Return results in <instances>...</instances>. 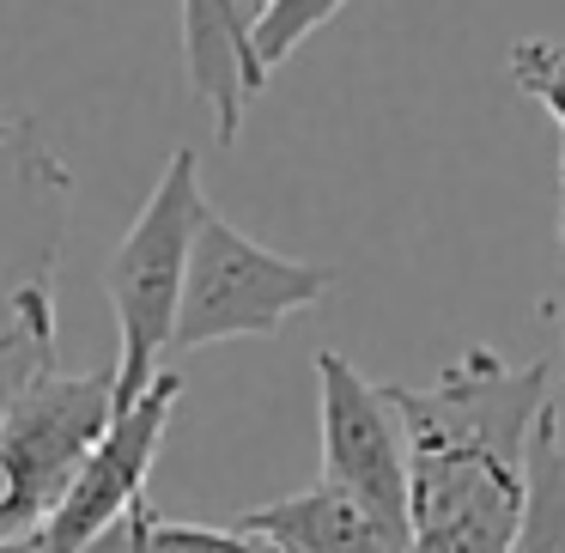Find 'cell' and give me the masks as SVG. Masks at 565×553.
<instances>
[{"mask_svg":"<svg viewBox=\"0 0 565 553\" xmlns=\"http://www.w3.org/2000/svg\"><path fill=\"white\" fill-rule=\"evenodd\" d=\"M547 383L541 359L504 365L492 347H468L431 383H377L407 450V553L511 547Z\"/></svg>","mask_w":565,"mask_h":553,"instance_id":"cell-1","label":"cell"},{"mask_svg":"<svg viewBox=\"0 0 565 553\" xmlns=\"http://www.w3.org/2000/svg\"><path fill=\"white\" fill-rule=\"evenodd\" d=\"M201 220H207L201 159L195 147H177L171 164L159 171V183H152L147 208L135 213L128 237L116 244L110 268H104V293H110V317H116L110 414H128L164 371L159 359L171 353V322H177L189 244H195Z\"/></svg>","mask_w":565,"mask_h":553,"instance_id":"cell-2","label":"cell"},{"mask_svg":"<svg viewBox=\"0 0 565 553\" xmlns=\"http://www.w3.org/2000/svg\"><path fill=\"white\" fill-rule=\"evenodd\" d=\"M67 164L25 116H0V395L38 353H55V262Z\"/></svg>","mask_w":565,"mask_h":553,"instance_id":"cell-3","label":"cell"},{"mask_svg":"<svg viewBox=\"0 0 565 553\" xmlns=\"http://www.w3.org/2000/svg\"><path fill=\"white\" fill-rule=\"evenodd\" d=\"M110 365L62 371V353H38L0 395V541H25L74 468L110 426Z\"/></svg>","mask_w":565,"mask_h":553,"instance_id":"cell-4","label":"cell"},{"mask_svg":"<svg viewBox=\"0 0 565 553\" xmlns=\"http://www.w3.org/2000/svg\"><path fill=\"white\" fill-rule=\"evenodd\" d=\"M329 286H334L329 268L280 256V249L244 237L225 213L207 208V220L195 225V244H189L171 353H195V347H213V341H244V334H280V322L322 305Z\"/></svg>","mask_w":565,"mask_h":553,"instance_id":"cell-5","label":"cell"},{"mask_svg":"<svg viewBox=\"0 0 565 553\" xmlns=\"http://www.w3.org/2000/svg\"><path fill=\"white\" fill-rule=\"evenodd\" d=\"M177 395H183V377H177V371H159L152 390L140 395L128 414H116L110 426H104V438L92 444V456L74 468V480H67V492L55 499V511L25 535V553H92L104 535H116V529L128 523V511L147 499V475L164 450Z\"/></svg>","mask_w":565,"mask_h":553,"instance_id":"cell-6","label":"cell"},{"mask_svg":"<svg viewBox=\"0 0 565 553\" xmlns=\"http://www.w3.org/2000/svg\"><path fill=\"white\" fill-rule=\"evenodd\" d=\"M317 395H322V480L341 487L407 553V450L383 390L347 353L322 347Z\"/></svg>","mask_w":565,"mask_h":553,"instance_id":"cell-7","label":"cell"},{"mask_svg":"<svg viewBox=\"0 0 565 553\" xmlns=\"http://www.w3.org/2000/svg\"><path fill=\"white\" fill-rule=\"evenodd\" d=\"M262 0H183V67H189V92L207 110L213 140L232 147L244 135L249 104L268 86V67L249 50Z\"/></svg>","mask_w":565,"mask_h":553,"instance_id":"cell-8","label":"cell"},{"mask_svg":"<svg viewBox=\"0 0 565 553\" xmlns=\"http://www.w3.org/2000/svg\"><path fill=\"white\" fill-rule=\"evenodd\" d=\"M237 529L274 541L280 553H402L341 487L317 480L305 492H286L274 504H256V511L237 517Z\"/></svg>","mask_w":565,"mask_h":553,"instance_id":"cell-9","label":"cell"},{"mask_svg":"<svg viewBox=\"0 0 565 553\" xmlns=\"http://www.w3.org/2000/svg\"><path fill=\"white\" fill-rule=\"evenodd\" d=\"M504 553H565V438L559 407H541L529 432V468H523V517Z\"/></svg>","mask_w":565,"mask_h":553,"instance_id":"cell-10","label":"cell"},{"mask_svg":"<svg viewBox=\"0 0 565 553\" xmlns=\"http://www.w3.org/2000/svg\"><path fill=\"white\" fill-rule=\"evenodd\" d=\"M128 529H135L140 553H280L274 541L249 535L237 523H177V517H159L147 499L128 511Z\"/></svg>","mask_w":565,"mask_h":553,"instance_id":"cell-11","label":"cell"},{"mask_svg":"<svg viewBox=\"0 0 565 553\" xmlns=\"http://www.w3.org/2000/svg\"><path fill=\"white\" fill-rule=\"evenodd\" d=\"M341 7H347V0H262L256 31H249V50H256V62L274 74V67H280L317 25H329Z\"/></svg>","mask_w":565,"mask_h":553,"instance_id":"cell-12","label":"cell"},{"mask_svg":"<svg viewBox=\"0 0 565 553\" xmlns=\"http://www.w3.org/2000/svg\"><path fill=\"white\" fill-rule=\"evenodd\" d=\"M504 67H511V86L523 92V98H535L541 110L559 123L565 135V50L547 38H516L511 55H504Z\"/></svg>","mask_w":565,"mask_h":553,"instance_id":"cell-13","label":"cell"},{"mask_svg":"<svg viewBox=\"0 0 565 553\" xmlns=\"http://www.w3.org/2000/svg\"><path fill=\"white\" fill-rule=\"evenodd\" d=\"M92 553H140V547H135V529L122 523V529H116V535H104V541H98V547H92Z\"/></svg>","mask_w":565,"mask_h":553,"instance_id":"cell-14","label":"cell"},{"mask_svg":"<svg viewBox=\"0 0 565 553\" xmlns=\"http://www.w3.org/2000/svg\"><path fill=\"white\" fill-rule=\"evenodd\" d=\"M559 237H565V140H559Z\"/></svg>","mask_w":565,"mask_h":553,"instance_id":"cell-15","label":"cell"},{"mask_svg":"<svg viewBox=\"0 0 565 553\" xmlns=\"http://www.w3.org/2000/svg\"><path fill=\"white\" fill-rule=\"evenodd\" d=\"M0 553H25V541H0Z\"/></svg>","mask_w":565,"mask_h":553,"instance_id":"cell-16","label":"cell"}]
</instances>
